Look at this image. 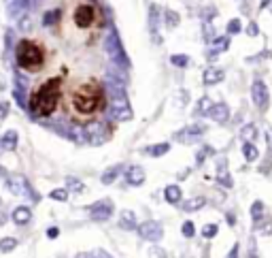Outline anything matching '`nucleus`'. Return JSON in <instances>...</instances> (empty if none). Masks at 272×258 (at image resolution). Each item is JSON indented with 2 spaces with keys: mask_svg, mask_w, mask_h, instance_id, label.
<instances>
[{
  "mask_svg": "<svg viewBox=\"0 0 272 258\" xmlns=\"http://www.w3.org/2000/svg\"><path fill=\"white\" fill-rule=\"evenodd\" d=\"M138 235H140V239H145V241H160L162 237H164V228H162V224L158 222H142L138 224Z\"/></svg>",
  "mask_w": 272,
  "mask_h": 258,
  "instance_id": "obj_1",
  "label": "nucleus"
},
{
  "mask_svg": "<svg viewBox=\"0 0 272 258\" xmlns=\"http://www.w3.org/2000/svg\"><path fill=\"white\" fill-rule=\"evenodd\" d=\"M113 216V201L111 198H105V201H98L89 211V218H92L94 222H107L111 220Z\"/></svg>",
  "mask_w": 272,
  "mask_h": 258,
  "instance_id": "obj_2",
  "label": "nucleus"
},
{
  "mask_svg": "<svg viewBox=\"0 0 272 258\" xmlns=\"http://www.w3.org/2000/svg\"><path fill=\"white\" fill-rule=\"evenodd\" d=\"M119 228H124V230H136L138 228V218H136L134 211H130V209L119 211Z\"/></svg>",
  "mask_w": 272,
  "mask_h": 258,
  "instance_id": "obj_3",
  "label": "nucleus"
},
{
  "mask_svg": "<svg viewBox=\"0 0 272 258\" xmlns=\"http://www.w3.org/2000/svg\"><path fill=\"white\" fill-rule=\"evenodd\" d=\"M253 100H255V105L260 109L268 107V90H266V86H264L262 81L253 83Z\"/></svg>",
  "mask_w": 272,
  "mask_h": 258,
  "instance_id": "obj_4",
  "label": "nucleus"
},
{
  "mask_svg": "<svg viewBox=\"0 0 272 258\" xmlns=\"http://www.w3.org/2000/svg\"><path fill=\"white\" fill-rule=\"evenodd\" d=\"M11 218H13V222H15L17 226H26V224L32 220V211H30V207H24V205H19V207L13 209Z\"/></svg>",
  "mask_w": 272,
  "mask_h": 258,
  "instance_id": "obj_5",
  "label": "nucleus"
},
{
  "mask_svg": "<svg viewBox=\"0 0 272 258\" xmlns=\"http://www.w3.org/2000/svg\"><path fill=\"white\" fill-rule=\"evenodd\" d=\"M126 182L130 186H140L145 182V171H142L140 166H130V169L126 171Z\"/></svg>",
  "mask_w": 272,
  "mask_h": 258,
  "instance_id": "obj_6",
  "label": "nucleus"
},
{
  "mask_svg": "<svg viewBox=\"0 0 272 258\" xmlns=\"http://www.w3.org/2000/svg\"><path fill=\"white\" fill-rule=\"evenodd\" d=\"M181 196H183V192H181V188H179L177 184L166 186V190H164V198H166V203L177 205V203H181Z\"/></svg>",
  "mask_w": 272,
  "mask_h": 258,
  "instance_id": "obj_7",
  "label": "nucleus"
},
{
  "mask_svg": "<svg viewBox=\"0 0 272 258\" xmlns=\"http://www.w3.org/2000/svg\"><path fill=\"white\" fill-rule=\"evenodd\" d=\"M15 248H17L15 237H2V239H0V254H11Z\"/></svg>",
  "mask_w": 272,
  "mask_h": 258,
  "instance_id": "obj_8",
  "label": "nucleus"
},
{
  "mask_svg": "<svg viewBox=\"0 0 272 258\" xmlns=\"http://www.w3.org/2000/svg\"><path fill=\"white\" fill-rule=\"evenodd\" d=\"M209 115L213 120H217V122H225V118H228V107H225V105H215L209 111Z\"/></svg>",
  "mask_w": 272,
  "mask_h": 258,
  "instance_id": "obj_9",
  "label": "nucleus"
},
{
  "mask_svg": "<svg viewBox=\"0 0 272 258\" xmlns=\"http://www.w3.org/2000/svg\"><path fill=\"white\" fill-rule=\"evenodd\" d=\"M204 205H206V198L196 196V198H190V201L183 205V209H185V211H198V209H202Z\"/></svg>",
  "mask_w": 272,
  "mask_h": 258,
  "instance_id": "obj_10",
  "label": "nucleus"
},
{
  "mask_svg": "<svg viewBox=\"0 0 272 258\" xmlns=\"http://www.w3.org/2000/svg\"><path fill=\"white\" fill-rule=\"evenodd\" d=\"M119 169H121V166H111V169H107L105 173H102V184H105V186H111L115 179H117Z\"/></svg>",
  "mask_w": 272,
  "mask_h": 258,
  "instance_id": "obj_11",
  "label": "nucleus"
},
{
  "mask_svg": "<svg viewBox=\"0 0 272 258\" xmlns=\"http://www.w3.org/2000/svg\"><path fill=\"white\" fill-rule=\"evenodd\" d=\"M221 79H223V73H221V70H217V68H209L204 73V83H209V86H211V83L221 81Z\"/></svg>",
  "mask_w": 272,
  "mask_h": 258,
  "instance_id": "obj_12",
  "label": "nucleus"
},
{
  "mask_svg": "<svg viewBox=\"0 0 272 258\" xmlns=\"http://www.w3.org/2000/svg\"><path fill=\"white\" fill-rule=\"evenodd\" d=\"M66 186H68V192H77V194H81V192L85 190L83 182H79L77 177H68V179H66Z\"/></svg>",
  "mask_w": 272,
  "mask_h": 258,
  "instance_id": "obj_13",
  "label": "nucleus"
},
{
  "mask_svg": "<svg viewBox=\"0 0 272 258\" xmlns=\"http://www.w3.org/2000/svg\"><path fill=\"white\" fill-rule=\"evenodd\" d=\"M243 154H245V158L249 160V162H253V160L260 156V152H257V147L255 145H251V143H245L243 147Z\"/></svg>",
  "mask_w": 272,
  "mask_h": 258,
  "instance_id": "obj_14",
  "label": "nucleus"
},
{
  "mask_svg": "<svg viewBox=\"0 0 272 258\" xmlns=\"http://www.w3.org/2000/svg\"><path fill=\"white\" fill-rule=\"evenodd\" d=\"M49 196L51 198H54V201H66V198H68V190L66 188H57V190H51L49 192Z\"/></svg>",
  "mask_w": 272,
  "mask_h": 258,
  "instance_id": "obj_15",
  "label": "nucleus"
},
{
  "mask_svg": "<svg viewBox=\"0 0 272 258\" xmlns=\"http://www.w3.org/2000/svg\"><path fill=\"white\" fill-rule=\"evenodd\" d=\"M217 224H204V226H202V237H204V239H213V237H215L217 235Z\"/></svg>",
  "mask_w": 272,
  "mask_h": 258,
  "instance_id": "obj_16",
  "label": "nucleus"
},
{
  "mask_svg": "<svg viewBox=\"0 0 272 258\" xmlns=\"http://www.w3.org/2000/svg\"><path fill=\"white\" fill-rule=\"evenodd\" d=\"M166 152H168V145H166V143H162V145H153V147H149V150H147L149 156H164Z\"/></svg>",
  "mask_w": 272,
  "mask_h": 258,
  "instance_id": "obj_17",
  "label": "nucleus"
},
{
  "mask_svg": "<svg viewBox=\"0 0 272 258\" xmlns=\"http://www.w3.org/2000/svg\"><path fill=\"white\" fill-rule=\"evenodd\" d=\"M181 233H183V237H193V233H196V228H193V222H185L183 226H181Z\"/></svg>",
  "mask_w": 272,
  "mask_h": 258,
  "instance_id": "obj_18",
  "label": "nucleus"
},
{
  "mask_svg": "<svg viewBox=\"0 0 272 258\" xmlns=\"http://www.w3.org/2000/svg\"><path fill=\"white\" fill-rule=\"evenodd\" d=\"M255 132H257L255 126H245V128H243V137L247 139V141H253V139H255Z\"/></svg>",
  "mask_w": 272,
  "mask_h": 258,
  "instance_id": "obj_19",
  "label": "nucleus"
},
{
  "mask_svg": "<svg viewBox=\"0 0 272 258\" xmlns=\"http://www.w3.org/2000/svg\"><path fill=\"white\" fill-rule=\"evenodd\" d=\"M149 258H168V254H166V250H162V248H151L149 250Z\"/></svg>",
  "mask_w": 272,
  "mask_h": 258,
  "instance_id": "obj_20",
  "label": "nucleus"
},
{
  "mask_svg": "<svg viewBox=\"0 0 272 258\" xmlns=\"http://www.w3.org/2000/svg\"><path fill=\"white\" fill-rule=\"evenodd\" d=\"M15 141H17L15 132H6V137H4V145L9 147V150H13V147H15Z\"/></svg>",
  "mask_w": 272,
  "mask_h": 258,
  "instance_id": "obj_21",
  "label": "nucleus"
},
{
  "mask_svg": "<svg viewBox=\"0 0 272 258\" xmlns=\"http://www.w3.org/2000/svg\"><path fill=\"white\" fill-rule=\"evenodd\" d=\"M262 211H264V203L262 201H255L253 207H251V216L257 218V216H262Z\"/></svg>",
  "mask_w": 272,
  "mask_h": 258,
  "instance_id": "obj_22",
  "label": "nucleus"
},
{
  "mask_svg": "<svg viewBox=\"0 0 272 258\" xmlns=\"http://www.w3.org/2000/svg\"><path fill=\"white\" fill-rule=\"evenodd\" d=\"M57 235H60V228H55V226L54 228H47V237H49V239H55Z\"/></svg>",
  "mask_w": 272,
  "mask_h": 258,
  "instance_id": "obj_23",
  "label": "nucleus"
},
{
  "mask_svg": "<svg viewBox=\"0 0 272 258\" xmlns=\"http://www.w3.org/2000/svg\"><path fill=\"white\" fill-rule=\"evenodd\" d=\"M219 182H221V184H225V186H228V188L232 186V179H230L228 175H219Z\"/></svg>",
  "mask_w": 272,
  "mask_h": 258,
  "instance_id": "obj_24",
  "label": "nucleus"
},
{
  "mask_svg": "<svg viewBox=\"0 0 272 258\" xmlns=\"http://www.w3.org/2000/svg\"><path fill=\"white\" fill-rule=\"evenodd\" d=\"M228 258H238V243H236L234 248H232V252L228 254Z\"/></svg>",
  "mask_w": 272,
  "mask_h": 258,
  "instance_id": "obj_25",
  "label": "nucleus"
},
{
  "mask_svg": "<svg viewBox=\"0 0 272 258\" xmlns=\"http://www.w3.org/2000/svg\"><path fill=\"white\" fill-rule=\"evenodd\" d=\"M6 222V214H4V209L0 207V224H4Z\"/></svg>",
  "mask_w": 272,
  "mask_h": 258,
  "instance_id": "obj_26",
  "label": "nucleus"
},
{
  "mask_svg": "<svg viewBox=\"0 0 272 258\" xmlns=\"http://www.w3.org/2000/svg\"><path fill=\"white\" fill-rule=\"evenodd\" d=\"M187 60H185V58H174V64H185Z\"/></svg>",
  "mask_w": 272,
  "mask_h": 258,
  "instance_id": "obj_27",
  "label": "nucleus"
},
{
  "mask_svg": "<svg viewBox=\"0 0 272 258\" xmlns=\"http://www.w3.org/2000/svg\"><path fill=\"white\" fill-rule=\"evenodd\" d=\"M268 141H270V145H272V130H270V134H268Z\"/></svg>",
  "mask_w": 272,
  "mask_h": 258,
  "instance_id": "obj_28",
  "label": "nucleus"
}]
</instances>
